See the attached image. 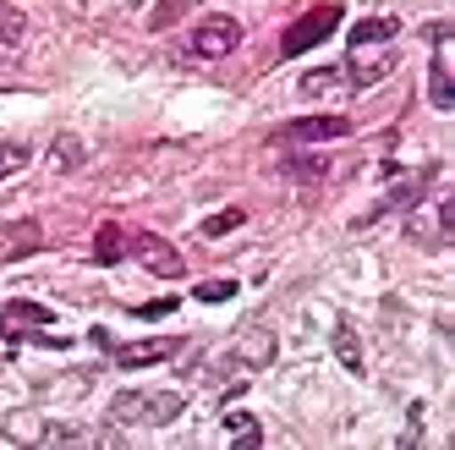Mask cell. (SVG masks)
Masks as SVG:
<instances>
[{
	"label": "cell",
	"mask_w": 455,
	"mask_h": 450,
	"mask_svg": "<svg viewBox=\"0 0 455 450\" xmlns=\"http://www.w3.org/2000/svg\"><path fill=\"white\" fill-rule=\"evenodd\" d=\"M187 412V396H176V390H121L116 401H110V423H126V429H165V423H176V417Z\"/></svg>",
	"instance_id": "cell-1"
},
{
	"label": "cell",
	"mask_w": 455,
	"mask_h": 450,
	"mask_svg": "<svg viewBox=\"0 0 455 450\" xmlns=\"http://www.w3.org/2000/svg\"><path fill=\"white\" fill-rule=\"evenodd\" d=\"M340 22H346V6H340V0H323V6L302 12L297 22L285 28V34H280V50H275V55H280V60H297V55H307L313 44H323V39H330Z\"/></svg>",
	"instance_id": "cell-2"
},
{
	"label": "cell",
	"mask_w": 455,
	"mask_h": 450,
	"mask_svg": "<svg viewBox=\"0 0 455 450\" xmlns=\"http://www.w3.org/2000/svg\"><path fill=\"white\" fill-rule=\"evenodd\" d=\"M0 434H12L17 445H93L88 429H77V423H50V417H28V412L0 417Z\"/></svg>",
	"instance_id": "cell-3"
},
{
	"label": "cell",
	"mask_w": 455,
	"mask_h": 450,
	"mask_svg": "<svg viewBox=\"0 0 455 450\" xmlns=\"http://www.w3.org/2000/svg\"><path fill=\"white\" fill-rule=\"evenodd\" d=\"M428 187H434V165H428V171H417V176H406L401 187H389V192H384V198H379L363 220H351V231H368V225H379L384 214H411L422 198H428Z\"/></svg>",
	"instance_id": "cell-4"
},
{
	"label": "cell",
	"mask_w": 455,
	"mask_h": 450,
	"mask_svg": "<svg viewBox=\"0 0 455 450\" xmlns=\"http://www.w3.org/2000/svg\"><path fill=\"white\" fill-rule=\"evenodd\" d=\"M242 44V22L236 17H225V12H214V17H204L198 28H192V55L198 60H220V55H231Z\"/></svg>",
	"instance_id": "cell-5"
},
{
	"label": "cell",
	"mask_w": 455,
	"mask_h": 450,
	"mask_svg": "<svg viewBox=\"0 0 455 450\" xmlns=\"http://www.w3.org/2000/svg\"><path fill=\"white\" fill-rule=\"evenodd\" d=\"M126 253H138V264L143 269H154L159 280H181V253L165 242V237H154V231H143V237H126Z\"/></svg>",
	"instance_id": "cell-6"
},
{
	"label": "cell",
	"mask_w": 455,
	"mask_h": 450,
	"mask_svg": "<svg viewBox=\"0 0 455 450\" xmlns=\"http://www.w3.org/2000/svg\"><path fill=\"white\" fill-rule=\"evenodd\" d=\"M351 133V121L346 116H302V121H285L275 143H335Z\"/></svg>",
	"instance_id": "cell-7"
},
{
	"label": "cell",
	"mask_w": 455,
	"mask_h": 450,
	"mask_svg": "<svg viewBox=\"0 0 455 450\" xmlns=\"http://www.w3.org/2000/svg\"><path fill=\"white\" fill-rule=\"evenodd\" d=\"M395 60H401V50H384V55H363V50H351V60H346V67H340V77L351 83V93H363V88H373L379 77H389V72H395Z\"/></svg>",
	"instance_id": "cell-8"
},
{
	"label": "cell",
	"mask_w": 455,
	"mask_h": 450,
	"mask_svg": "<svg viewBox=\"0 0 455 450\" xmlns=\"http://www.w3.org/2000/svg\"><path fill=\"white\" fill-rule=\"evenodd\" d=\"M176 351H187V341H132V346H116V368H148V363H171Z\"/></svg>",
	"instance_id": "cell-9"
},
{
	"label": "cell",
	"mask_w": 455,
	"mask_h": 450,
	"mask_svg": "<svg viewBox=\"0 0 455 450\" xmlns=\"http://www.w3.org/2000/svg\"><path fill=\"white\" fill-rule=\"evenodd\" d=\"M231 351H236L247 368H269V363H275V351H280V341H275V330H264V325H247V330L236 335Z\"/></svg>",
	"instance_id": "cell-10"
},
{
	"label": "cell",
	"mask_w": 455,
	"mask_h": 450,
	"mask_svg": "<svg viewBox=\"0 0 455 450\" xmlns=\"http://www.w3.org/2000/svg\"><path fill=\"white\" fill-rule=\"evenodd\" d=\"M50 318L55 313L39 302H0V330H44Z\"/></svg>",
	"instance_id": "cell-11"
},
{
	"label": "cell",
	"mask_w": 455,
	"mask_h": 450,
	"mask_svg": "<svg viewBox=\"0 0 455 450\" xmlns=\"http://www.w3.org/2000/svg\"><path fill=\"white\" fill-rule=\"evenodd\" d=\"M126 259V231L116 220H105L100 231H93V264H121Z\"/></svg>",
	"instance_id": "cell-12"
},
{
	"label": "cell",
	"mask_w": 455,
	"mask_h": 450,
	"mask_svg": "<svg viewBox=\"0 0 455 450\" xmlns=\"http://www.w3.org/2000/svg\"><path fill=\"white\" fill-rule=\"evenodd\" d=\"M395 34H401V22H395V17H368V22H356V28H351V50L384 44V39H395Z\"/></svg>",
	"instance_id": "cell-13"
},
{
	"label": "cell",
	"mask_w": 455,
	"mask_h": 450,
	"mask_svg": "<svg viewBox=\"0 0 455 450\" xmlns=\"http://www.w3.org/2000/svg\"><path fill=\"white\" fill-rule=\"evenodd\" d=\"M225 434H231L236 450L264 445V429H258V417H252V412H225Z\"/></svg>",
	"instance_id": "cell-14"
},
{
	"label": "cell",
	"mask_w": 455,
	"mask_h": 450,
	"mask_svg": "<svg viewBox=\"0 0 455 450\" xmlns=\"http://www.w3.org/2000/svg\"><path fill=\"white\" fill-rule=\"evenodd\" d=\"M428 100L439 110H455V88H450V67H444V55L434 50V67H428Z\"/></svg>",
	"instance_id": "cell-15"
},
{
	"label": "cell",
	"mask_w": 455,
	"mask_h": 450,
	"mask_svg": "<svg viewBox=\"0 0 455 450\" xmlns=\"http://www.w3.org/2000/svg\"><path fill=\"white\" fill-rule=\"evenodd\" d=\"M335 358H340L351 374H363V341H356V330L346 325V318L335 325Z\"/></svg>",
	"instance_id": "cell-16"
},
{
	"label": "cell",
	"mask_w": 455,
	"mask_h": 450,
	"mask_svg": "<svg viewBox=\"0 0 455 450\" xmlns=\"http://www.w3.org/2000/svg\"><path fill=\"white\" fill-rule=\"evenodd\" d=\"M22 39H28V17L12 6V0H0V44L12 50V44H22Z\"/></svg>",
	"instance_id": "cell-17"
},
{
	"label": "cell",
	"mask_w": 455,
	"mask_h": 450,
	"mask_svg": "<svg viewBox=\"0 0 455 450\" xmlns=\"http://www.w3.org/2000/svg\"><path fill=\"white\" fill-rule=\"evenodd\" d=\"M39 242H44V231H39L34 220H28V225H17V231H6V237H0V253L12 259V253H34Z\"/></svg>",
	"instance_id": "cell-18"
},
{
	"label": "cell",
	"mask_w": 455,
	"mask_h": 450,
	"mask_svg": "<svg viewBox=\"0 0 455 450\" xmlns=\"http://www.w3.org/2000/svg\"><path fill=\"white\" fill-rule=\"evenodd\" d=\"M50 165H55V171H77V165H83V143H77L72 133H60L55 149H50Z\"/></svg>",
	"instance_id": "cell-19"
},
{
	"label": "cell",
	"mask_w": 455,
	"mask_h": 450,
	"mask_svg": "<svg viewBox=\"0 0 455 450\" xmlns=\"http://www.w3.org/2000/svg\"><path fill=\"white\" fill-rule=\"evenodd\" d=\"M28 159H34V149H28V143H6V138H0V181L17 176V171H28Z\"/></svg>",
	"instance_id": "cell-20"
},
{
	"label": "cell",
	"mask_w": 455,
	"mask_h": 450,
	"mask_svg": "<svg viewBox=\"0 0 455 450\" xmlns=\"http://www.w3.org/2000/svg\"><path fill=\"white\" fill-rule=\"evenodd\" d=\"M187 12H192V0H159V6L148 12V28H154V34H165V28H171V22H181Z\"/></svg>",
	"instance_id": "cell-21"
},
{
	"label": "cell",
	"mask_w": 455,
	"mask_h": 450,
	"mask_svg": "<svg viewBox=\"0 0 455 450\" xmlns=\"http://www.w3.org/2000/svg\"><path fill=\"white\" fill-rule=\"evenodd\" d=\"M291 181H318V176H330V165H323V159H307V154H297V159H285L280 165Z\"/></svg>",
	"instance_id": "cell-22"
},
{
	"label": "cell",
	"mask_w": 455,
	"mask_h": 450,
	"mask_svg": "<svg viewBox=\"0 0 455 450\" xmlns=\"http://www.w3.org/2000/svg\"><path fill=\"white\" fill-rule=\"evenodd\" d=\"M242 209H220V214H209L204 220V237H231V231H242Z\"/></svg>",
	"instance_id": "cell-23"
},
{
	"label": "cell",
	"mask_w": 455,
	"mask_h": 450,
	"mask_svg": "<svg viewBox=\"0 0 455 450\" xmlns=\"http://www.w3.org/2000/svg\"><path fill=\"white\" fill-rule=\"evenodd\" d=\"M192 297H198V302H231L236 297V280H198V285H192Z\"/></svg>",
	"instance_id": "cell-24"
},
{
	"label": "cell",
	"mask_w": 455,
	"mask_h": 450,
	"mask_svg": "<svg viewBox=\"0 0 455 450\" xmlns=\"http://www.w3.org/2000/svg\"><path fill=\"white\" fill-rule=\"evenodd\" d=\"M335 83H346V77H340V67H323V72H307L297 88H302V93H330Z\"/></svg>",
	"instance_id": "cell-25"
},
{
	"label": "cell",
	"mask_w": 455,
	"mask_h": 450,
	"mask_svg": "<svg viewBox=\"0 0 455 450\" xmlns=\"http://www.w3.org/2000/svg\"><path fill=\"white\" fill-rule=\"evenodd\" d=\"M171 308H176L171 297H159V302H143V308H132V313H138V318H165Z\"/></svg>",
	"instance_id": "cell-26"
},
{
	"label": "cell",
	"mask_w": 455,
	"mask_h": 450,
	"mask_svg": "<svg viewBox=\"0 0 455 450\" xmlns=\"http://www.w3.org/2000/svg\"><path fill=\"white\" fill-rule=\"evenodd\" d=\"M422 34H428L434 44H444V39H450V22H428V28H422Z\"/></svg>",
	"instance_id": "cell-27"
}]
</instances>
